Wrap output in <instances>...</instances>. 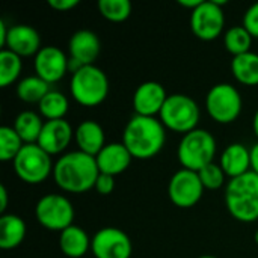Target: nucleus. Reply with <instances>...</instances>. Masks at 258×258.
Wrapping results in <instances>:
<instances>
[{
	"label": "nucleus",
	"mask_w": 258,
	"mask_h": 258,
	"mask_svg": "<svg viewBox=\"0 0 258 258\" xmlns=\"http://www.w3.org/2000/svg\"><path fill=\"white\" fill-rule=\"evenodd\" d=\"M98 175L100 169L95 157L79 150L60 156L53 168L56 186L70 194H83L95 187Z\"/></svg>",
	"instance_id": "1"
},
{
	"label": "nucleus",
	"mask_w": 258,
	"mask_h": 258,
	"mask_svg": "<svg viewBox=\"0 0 258 258\" xmlns=\"http://www.w3.org/2000/svg\"><path fill=\"white\" fill-rule=\"evenodd\" d=\"M166 141L165 125L160 119L135 115L122 133V144L133 159L147 160L157 156Z\"/></svg>",
	"instance_id": "2"
},
{
	"label": "nucleus",
	"mask_w": 258,
	"mask_h": 258,
	"mask_svg": "<svg viewBox=\"0 0 258 258\" xmlns=\"http://www.w3.org/2000/svg\"><path fill=\"white\" fill-rule=\"evenodd\" d=\"M225 206L239 222H255L258 219V175L248 172L230 180L225 189Z\"/></svg>",
	"instance_id": "3"
},
{
	"label": "nucleus",
	"mask_w": 258,
	"mask_h": 258,
	"mask_svg": "<svg viewBox=\"0 0 258 258\" xmlns=\"http://www.w3.org/2000/svg\"><path fill=\"white\" fill-rule=\"evenodd\" d=\"M70 91L79 104L85 107H95L101 104L109 94V79L98 67L86 65L73 73Z\"/></svg>",
	"instance_id": "4"
},
{
	"label": "nucleus",
	"mask_w": 258,
	"mask_h": 258,
	"mask_svg": "<svg viewBox=\"0 0 258 258\" xmlns=\"http://www.w3.org/2000/svg\"><path fill=\"white\" fill-rule=\"evenodd\" d=\"M216 156V139L207 130L197 128L184 135L178 144L177 157L183 169L194 172L201 171L204 166L213 163Z\"/></svg>",
	"instance_id": "5"
},
{
	"label": "nucleus",
	"mask_w": 258,
	"mask_h": 258,
	"mask_svg": "<svg viewBox=\"0 0 258 258\" xmlns=\"http://www.w3.org/2000/svg\"><path fill=\"white\" fill-rule=\"evenodd\" d=\"M200 107L197 101L184 94H171L159 115L165 128L187 135L197 130L200 122Z\"/></svg>",
	"instance_id": "6"
},
{
	"label": "nucleus",
	"mask_w": 258,
	"mask_h": 258,
	"mask_svg": "<svg viewBox=\"0 0 258 258\" xmlns=\"http://www.w3.org/2000/svg\"><path fill=\"white\" fill-rule=\"evenodd\" d=\"M12 163L17 177L27 184H39L45 181L50 174L53 175L54 165L51 163V156L38 144L24 145Z\"/></svg>",
	"instance_id": "7"
},
{
	"label": "nucleus",
	"mask_w": 258,
	"mask_h": 258,
	"mask_svg": "<svg viewBox=\"0 0 258 258\" xmlns=\"http://www.w3.org/2000/svg\"><path fill=\"white\" fill-rule=\"evenodd\" d=\"M243 107L239 91L230 83L215 85L206 97V109L209 116L219 124L234 122Z\"/></svg>",
	"instance_id": "8"
},
{
	"label": "nucleus",
	"mask_w": 258,
	"mask_h": 258,
	"mask_svg": "<svg viewBox=\"0 0 258 258\" xmlns=\"http://www.w3.org/2000/svg\"><path fill=\"white\" fill-rule=\"evenodd\" d=\"M38 222L50 231H63L73 225L74 207L68 198L57 194L42 197L35 207Z\"/></svg>",
	"instance_id": "9"
},
{
	"label": "nucleus",
	"mask_w": 258,
	"mask_h": 258,
	"mask_svg": "<svg viewBox=\"0 0 258 258\" xmlns=\"http://www.w3.org/2000/svg\"><path fill=\"white\" fill-rule=\"evenodd\" d=\"M227 5L225 0H209L203 2L190 14V29L194 35L201 41L216 39L225 24V17L222 6Z\"/></svg>",
	"instance_id": "10"
},
{
	"label": "nucleus",
	"mask_w": 258,
	"mask_h": 258,
	"mask_svg": "<svg viewBox=\"0 0 258 258\" xmlns=\"http://www.w3.org/2000/svg\"><path fill=\"white\" fill-rule=\"evenodd\" d=\"M204 192V186L198 172L189 169L177 171L169 180L168 195L174 206L180 209H190L198 204Z\"/></svg>",
	"instance_id": "11"
},
{
	"label": "nucleus",
	"mask_w": 258,
	"mask_h": 258,
	"mask_svg": "<svg viewBox=\"0 0 258 258\" xmlns=\"http://www.w3.org/2000/svg\"><path fill=\"white\" fill-rule=\"evenodd\" d=\"M91 251L95 258H130L133 245L130 237L122 230L106 227L97 231L92 237Z\"/></svg>",
	"instance_id": "12"
},
{
	"label": "nucleus",
	"mask_w": 258,
	"mask_h": 258,
	"mask_svg": "<svg viewBox=\"0 0 258 258\" xmlns=\"http://www.w3.org/2000/svg\"><path fill=\"white\" fill-rule=\"evenodd\" d=\"M33 67L36 76L51 85L59 82L67 74V71L70 70V59L60 48L54 45H47L42 47L35 56Z\"/></svg>",
	"instance_id": "13"
},
{
	"label": "nucleus",
	"mask_w": 258,
	"mask_h": 258,
	"mask_svg": "<svg viewBox=\"0 0 258 258\" xmlns=\"http://www.w3.org/2000/svg\"><path fill=\"white\" fill-rule=\"evenodd\" d=\"M168 97L169 95L166 94L165 88L159 82L154 80L144 82L135 91L133 109L136 115L156 118V115H160Z\"/></svg>",
	"instance_id": "14"
},
{
	"label": "nucleus",
	"mask_w": 258,
	"mask_h": 258,
	"mask_svg": "<svg viewBox=\"0 0 258 258\" xmlns=\"http://www.w3.org/2000/svg\"><path fill=\"white\" fill-rule=\"evenodd\" d=\"M73 136L74 133L68 121L65 119L45 121L41 136L38 139V145L50 156L60 154L62 151L67 150Z\"/></svg>",
	"instance_id": "15"
},
{
	"label": "nucleus",
	"mask_w": 258,
	"mask_h": 258,
	"mask_svg": "<svg viewBox=\"0 0 258 258\" xmlns=\"http://www.w3.org/2000/svg\"><path fill=\"white\" fill-rule=\"evenodd\" d=\"M41 38L36 29L27 24H17L9 27L6 42L3 50H9L20 57L26 56H36L41 50Z\"/></svg>",
	"instance_id": "16"
},
{
	"label": "nucleus",
	"mask_w": 258,
	"mask_h": 258,
	"mask_svg": "<svg viewBox=\"0 0 258 258\" xmlns=\"http://www.w3.org/2000/svg\"><path fill=\"white\" fill-rule=\"evenodd\" d=\"M100 39L97 33L92 30H77L68 42V50H70V59L76 60L82 67L86 65H94L95 59L100 54Z\"/></svg>",
	"instance_id": "17"
},
{
	"label": "nucleus",
	"mask_w": 258,
	"mask_h": 258,
	"mask_svg": "<svg viewBox=\"0 0 258 258\" xmlns=\"http://www.w3.org/2000/svg\"><path fill=\"white\" fill-rule=\"evenodd\" d=\"M95 160L100 174L115 177L122 174L130 166L133 157L122 142H112L104 145V148L98 153Z\"/></svg>",
	"instance_id": "18"
},
{
	"label": "nucleus",
	"mask_w": 258,
	"mask_h": 258,
	"mask_svg": "<svg viewBox=\"0 0 258 258\" xmlns=\"http://www.w3.org/2000/svg\"><path fill=\"white\" fill-rule=\"evenodd\" d=\"M74 139L79 147V151L92 157H97L106 145L103 127L92 119H86L77 125L74 132Z\"/></svg>",
	"instance_id": "19"
},
{
	"label": "nucleus",
	"mask_w": 258,
	"mask_h": 258,
	"mask_svg": "<svg viewBox=\"0 0 258 258\" xmlns=\"http://www.w3.org/2000/svg\"><path fill=\"white\" fill-rule=\"evenodd\" d=\"M219 165L230 180L242 177L251 171V153L242 144H231L221 154Z\"/></svg>",
	"instance_id": "20"
},
{
	"label": "nucleus",
	"mask_w": 258,
	"mask_h": 258,
	"mask_svg": "<svg viewBox=\"0 0 258 258\" xmlns=\"http://www.w3.org/2000/svg\"><path fill=\"white\" fill-rule=\"evenodd\" d=\"M91 240L83 228L71 225L60 233L59 248L67 257L80 258L91 249Z\"/></svg>",
	"instance_id": "21"
},
{
	"label": "nucleus",
	"mask_w": 258,
	"mask_h": 258,
	"mask_svg": "<svg viewBox=\"0 0 258 258\" xmlns=\"http://www.w3.org/2000/svg\"><path fill=\"white\" fill-rule=\"evenodd\" d=\"M26 224L17 215H2L0 218V248L14 249L26 237Z\"/></svg>",
	"instance_id": "22"
},
{
	"label": "nucleus",
	"mask_w": 258,
	"mask_h": 258,
	"mask_svg": "<svg viewBox=\"0 0 258 258\" xmlns=\"http://www.w3.org/2000/svg\"><path fill=\"white\" fill-rule=\"evenodd\" d=\"M231 71L239 83L245 86H258V54L249 51L233 57Z\"/></svg>",
	"instance_id": "23"
},
{
	"label": "nucleus",
	"mask_w": 258,
	"mask_h": 258,
	"mask_svg": "<svg viewBox=\"0 0 258 258\" xmlns=\"http://www.w3.org/2000/svg\"><path fill=\"white\" fill-rule=\"evenodd\" d=\"M44 122L41 121V116L32 110L21 112L15 121H14V130L21 138V141L27 144H38V139L41 136Z\"/></svg>",
	"instance_id": "24"
},
{
	"label": "nucleus",
	"mask_w": 258,
	"mask_h": 258,
	"mask_svg": "<svg viewBox=\"0 0 258 258\" xmlns=\"http://www.w3.org/2000/svg\"><path fill=\"white\" fill-rule=\"evenodd\" d=\"M50 85L38 76H29L18 82L17 97L24 103H38L50 92Z\"/></svg>",
	"instance_id": "25"
},
{
	"label": "nucleus",
	"mask_w": 258,
	"mask_h": 258,
	"mask_svg": "<svg viewBox=\"0 0 258 258\" xmlns=\"http://www.w3.org/2000/svg\"><path fill=\"white\" fill-rule=\"evenodd\" d=\"M252 35L245 29V26H233L224 35V45L228 53L234 57L249 53L252 45Z\"/></svg>",
	"instance_id": "26"
},
{
	"label": "nucleus",
	"mask_w": 258,
	"mask_h": 258,
	"mask_svg": "<svg viewBox=\"0 0 258 258\" xmlns=\"http://www.w3.org/2000/svg\"><path fill=\"white\" fill-rule=\"evenodd\" d=\"M41 115L47 121H54V119H63V116L68 112L70 103L68 98L59 92V91H50L38 104Z\"/></svg>",
	"instance_id": "27"
},
{
	"label": "nucleus",
	"mask_w": 258,
	"mask_h": 258,
	"mask_svg": "<svg viewBox=\"0 0 258 258\" xmlns=\"http://www.w3.org/2000/svg\"><path fill=\"white\" fill-rule=\"evenodd\" d=\"M23 68L21 57L9 50H2L0 51V86L8 88L12 85Z\"/></svg>",
	"instance_id": "28"
},
{
	"label": "nucleus",
	"mask_w": 258,
	"mask_h": 258,
	"mask_svg": "<svg viewBox=\"0 0 258 258\" xmlns=\"http://www.w3.org/2000/svg\"><path fill=\"white\" fill-rule=\"evenodd\" d=\"M24 145L26 144L17 135L14 127H8V125L0 127V160L2 162H14Z\"/></svg>",
	"instance_id": "29"
},
{
	"label": "nucleus",
	"mask_w": 258,
	"mask_h": 258,
	"mask_svg": "<svg viewBox=\"0 0 258 258\" xmlns=\"http://www.w3.org/2000/svg\"><path fill=\"white\" fill-rule=\"evenodd\" d=\"M98 11L106 20L112 23H122L132 14V3L128 0H100Z\"/></svg>",
	"instance_id": "30"
},
{
	"label": "nucleus",
	"mask_w": 258,
	"mask_h": 258,
	"mask_svg": "<svg viewBox=\"0 0 258 258\" xmlns=\"http://www.w3.org/2000/svg\"><path fill=\"white\" fill-rule=\"evenodd\" d=\"M198 175L204 189H209V190H216L222 187L225 183V177H227L221 165H216V163H210L204 166L201 171H198Z\"/></svg>",
	"instance_id": "31"
},
{
	"label": "nucleus",
	"mask_w": 258,
	"mask_h": 258,
	"mask_svg": "<svg viewBox=\"0 0 258 258\" xmlns=\"http://www.w3.org/2000/svg\"><path fill=\"white\" fill-rule=\"evenodd\" d=\"M243 26L245 29L252 35V38L258 39V2L248 8L243 17Z\"/></svg>",
	"instance_id": "32"
},
{
	"label": "nucleus",
	"mask_w": 258,
	"mask_h": 258,
	"mask_svg": "<svg viewBox=\"0 0 258 258\" xmlns=\"http://www.w3.org/2000/svg\"><path fill=\"white\" fill-rule=\"evenodd\" d=\"M100 195H110L115 189V177L107 174H100L94 187Z\"/></svg>",
	"instance_id": "33"
},
{
	"label": "nucleus",
	"mask_w": 258,
	"mask_h": 258,
	"mask_svg": "<svg viewBox=\"0 0 258 258\" xmlns=\"http://www.w3.org/2000/svg\"><path fill=\"white\" fill-rule=\"evenodd\" d=\"M77 5L79 0H48V6L59 12H67L70 9H74Z\"/></svg>",
	"instance_id": "34"
},
{
	"label": "nucleus",
	"mask_w": 258,
	"mask_h": 258,
	"mask_svg": "<svg viewBox=\"0 0 258 258\" xmlns=\"http://www.w3.org/2000/svg\"><path fill=\"white\" fill-rule=\"evenodd\" d=\"M251 153V172L258 175V142L249 150Z\"/></svg>",
	"instance_id": "35"
},
{
	"label": "nucleus",
	"mask_w": 258,
	"mask_h": 258,
	"mask_svg": "<svg viewBox=\"0 0 258 258\" xmlns=\"http://www.w3.org/2000/svg\"><path fill=\"white\" fill-rule=\"evenodd\" d=\"M6 207H8V190H6V187L2 184V186H0V213H2V215H5Z\"/></svg>",
	"instance_id": "36"
},
{
	"label": "nucleus",
	"mask_w": 258,
	"mask_h": 258,
	"mask_svg": "<svg viewBox=\"0 0 258 258\" xmlns=\"http://www.w3.org/2000/svg\"><path fill=\"white\" fill-rule=\"evenodd\" d=\"M180 6H183V8H187V9H197L201 3H203V0H178L177 2Z\"/></svg>",
	"instance_id": "37"
},
{
	"label": "nucleus",
	"mask_w": 258,
	"mask_h": 258,
	"mask_svg": "<svg viewBox=\"0 0 258 258\" xmlns=\"http://www.w3.org/2000/svg\"><path fill=\"white\" fill-rule=\"evenodd\" d=\"M8 27L5 24V21H0V47L3 48L5 47V42H6V36H8Z\"/></svg>",
	"instance_id": "38"
},
{
	"label": "nucleus",
	"mask_w": 258,
	"mask_h": 258,
	"mask_svg": "<svg viewBox=\"0 0 258 258\" xmlns=\"http://www.w3.org/2000/svg\"><path fill=\"white\" fill-rule=\"evenodd\" d=\"M252 128H254L255 136L258 138V109L257 112H255V115H254V119H252Z\"/></svg>",
	"instance_id": "39"
},
{
	"label": "nucleus",
	"mask_w": 258,
	"mask_h": 258,
	"mask_svg": "<svg viewBox=\"0 0 258 258\" xmlns=\"http://www.w3.org/2000/svg\"><path fill=\"white\" fill-rule=\"evenodd\" d=\"M254 239H255V242H257V245H258V230L255 231V236H254Z\"/></svg>",
	"instance_id": "40"
},
{
	"label": "nucleus",
	"mask_w": 258,
	"mask_h": 258,
	"mask_svg": "<svg viewBox=\"0 0 258 258\" xmlns=\"http://www.w3.org/2000/svg\"><path fill=\"white\" fill-rule=\"evenodd\" d=\"M198 258H216V257H213V255H203V257H198Z\"/></svg>",
	"instance_id": "41"
}]
</instances>
